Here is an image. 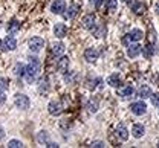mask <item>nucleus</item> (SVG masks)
Listing matches in <instances>:
<instances>
[{
	"instance_id": "7ed1b4c3",
	"label": "nucleus",
	"mask_w": 159,
	"mask_h": 148,
	"mask_svg": "<svg viewBox=\"0 0 159 148\" xmlns=\"http://www.w3.org/2000/svg\"><path fill=\"white\" fill-rule=\"evenodd\" d=\"M14 104L20 110H26V108H29V98L23 93H17L14 98Z\"/></svg>"
},
{
	"instance_id": "2f4dec72",
	"label": "nucleus",
	"mask_w": 159,
	"mask_h": 148,
	"mask_svg": "<svg viewBox=\"0 0 159 148\" xmlns=\"http://www.w3.org/2000/svg\"><path fill=\"white\" fill-rule=\"evenodd\" d=\"M97 110H98V104H97V102H89V111L95 113Z\"/></svg>"
},
{
	"instance_id": "b1692460",
	"label": "nucleus",
	"mask_w": 159,
	"mask_h": 148,
	"mask_svg": "<svg viewBox=\"0 0 159 148\" xmlns=\"http://www.w3.org/2000/svg\"><path fill=\"white\" fill-rule=\"evenodd\" d=\"M39 92H40V93H46V92H49V80H48V78L40 80Z\"/></svg>"
},
{
	"instance_id": "58836bf2",
	"label": "nucleus",
	"mask_w": 159,
	"mask_h": 148,
	"mask_svg": "<svg viewBox=\"0 0 159 148\" xmlns=\"http://www.w3.org/2000/svg\"><path fill=\"white\" fill-rule=\"evenodd\" d=\"M158 147H159V142H158Z\"/></svg>"
},
{
	"instance_id": "dca6fc26",
	"label": "nucleus",
	"mask_w": 159,
	"mask_h": 148,
	"mask_svg": "<svg viewBox=\"0 0 159 148\" xmlns=\"http://www.w3.org/2000/svg\"><path fill=\"white\" fill-rule=\"evenodd\" d=\"M144 133H145V127L142 125V124H135L133 127H132V134H133V137H142L144 136Z\"/></svg>"
},
{
	"instance_id": "e433bc0d",
	"label": "nucleus",
	"mask_w": 159,
	"mask_h": 148,
	"mask_svg": "<svg viewBox=\"0 0 159 148\" xmlns=\"http://www.w3.org/2000/svg\"><path fill=\"white\" fill-rule=\"evenodd\" d=\"M46 147H49V148H55V147H58V145H57V144H54V142H49V144H48Z\"/></svg>"
},
{
	"instance_id": "0eeeda50",
	"label": "nucleus",
	"mask_w": 159,
	"mask_h": 148,
	"mask_svg": "<svg viewBox=\"0 0 159 148\" xmlns=\"http://www.w3.org/2000/svg\"><path fill=\"white\" fill-rule=\"evenodd\" d=\"M84 58H86V61H89V63H95V61L98 60V50H97L95 47H87V49L84 50Z\"/></svg>"
},
{
	"instance_id": "bb28decb",
	"label": "nucleus",
	"mask_w": 159,
	"mask_h": 148,
	"mask_svg": "<svg viewBox=\"0 0 159 148\" xmlns=\"http://www.w3.org/2000/svg\"><path fill=\"white\" fill-rule=\"evenodd\" d=\"M8 87H9V80H8V78L0 76V90H2V92H5V90H8Z\"/></svg>"
},
{
	"instance_id": "1a4fd4ad",
	"label": "nucleus",
	"mask_w": 159,
	"mask_h": 148,
	"mask_svg": "<svg viewBox=\"0 0 159 148\" xmlns=\"http://www.w3.org/2000/svg\"><path fill=\"white\" fill-rule=\"evenodd\" d=\"M142 38V31L141 29H132L127 35H125V40L124 41H139Z\"/></svg>"
},
{
	"instance_id": "cd10ccee",
	"label": "nucleus",
	"mask_w": 159,
	"mask_h": 148,
	"mask_svg": "<svg viewBox=\"0 0 159 148\" xmlns=\"http://www.w3.org/2000/svg\"><path fill=\"white\" fill-rule=\"evenodd\" d=\"M98 83H101V78H93V80H90V81L87 83V89L93 90V89L97 87V84H98Z\"/></svg>"
},
{
	"instance_id": "473e14b6",
	"label": "nucleus",
	"mask_w": 159,
	"mask_h": 148,
	"mask_svg": "<svg viewBox=\"0 0 159 148\" xmlns=\"http://www.w3.org/2000/svg\"><path fill=\"white\" fill-rule=\"evenodd\" d=\"M90 147H97V148H101V147H106V144L102 141H93Z\"/></svg>"
},
{
	"instance_id": "39448f33",
	"label": "nucleus",
	"mask_w": 159,
	"mask_h": 148,
	"mask_svg": "<svg viewBox=\"0 0 159 148\" xmlns=\"http://www.w3.org/2000/svg\"><path fill=\"white\" fill-rule=\"evenodd\" d=\"M2 47H3V50H16V47H17V40H16L12 35H9V37H6V38L3 40Z\"/></svg>"
},
{
	"instance_id": "7c9ffc66",
	"label": "nucleus",
	"mask_w": 159,
	"mask_h": 148,
	"mask_svg": "<svg viewBox=\"0 0 159 148\" xmlns=\"http://www.w3.org/2000/svg\"><path fill=\"white\" fill-rule=\"evenodd\" d=\"M106 32H107L106 26H101V28H99L98 31H95V35H97V37H102V35H104Z\"/></svg>"
},
{
	"instance_id": "4c0bfd02",
	"label": "nucleus",
	"mask_w": 159,
	"mask_h": 148,
	"mask_svg": "<svg viewBox=\"0 0 159 148\" xmlns=\"http://www.w3.org/2000/svg\"><path fill=\"white\" fill-rule=\"evenodd\" d=\"M155 11H156V14H159V3H156V6H155Z\"/></svg>"
},
{
	"instance_id": "f3484780",
	"label": "nucleus",
	"mask_w": 159,
	"mask_h": 148,
	"mask_svg": "<svg viewBox=\"0 0 159 148\" xmlns=\"http://www.w3.org/2000/svg\"><path fill=\"white\" fill-rule=\"evenodd\" d=\"M116 136H118L121 141H127L129 139V130L125 128V125L119 124L118 127H116Z\"/></svg>"
},
{
	"instance_id": "c9c22d12",
	"label": "nucleus",
	"mask_w": 159,
	"mask_h": 148,
	"mask_svg": "<svg viewBox=\"0 0 159 148\" xmlns=\"http://www.w3.org/2000/svg\"><path fill=\"white\" fill-rule=\"evenodd\" d=\"M3 137H5V130H3V128L0 127V141H2Z\"/></svg>"
},
{
	"instance_id": "ddd939ff",
	"label": "nucleus",
	"mask_w": 159,
	"mask_h": 148,
	"mask_svg": "<svg viewBox=\"0 0 159 148\" xmlns=\"http://www.w3.org/2000/svg\"><path fill=\"white\" fill-rule=\"evenodd\" d=\"M78 9H80L78 5H75V3H74V5H69V9L64 12V19H66V20H72V19L78 14Z\"/></svg>"
},
{
	"instance_id": "423d86ee",
	"label": "nucleus",
	"mask_w": 159,
	"mask_h": 148,
	"mask_svg": "<svg viewBox=\"0 0 159 148\" xmlns=\"http://www.w3.org/2000/svg\"><path fill=\"white\" fill-rule=\"evenodd\" d=\"M51 11H52L54 14H63V12L66 11V2H64V0H55V2H52Z\"/></svg>"
},
{
	"instance_id": "aec40b11",
	"label": "nucleus",
	"mask_w": 159,
	"mask_h": 148,
	"mask_svg": "<svg viewBox=\"0 0 159 148\" xmlns=\"http://www.w3.org/2000/svg\"><path fill=\"white\" fill-rule=\"evenodd\" d=\"M155 54H156V47L153 44H147L145 47H142V55L145 58H152Z\"/></svg>"
},
{
	"instance_id": "c756f323",
	"label": "nucleus",
	"mask_w": 159,
	"mask_h": 148,
	"mask_svg": "<svg viewBox=\"0 0 159 148\" xmlns=\"http://www.w3.org/2000/svg\"><path fill=\"white\" fill-rule=\"evenodd\" d=\"M150 99H152V104L155 107H159V93H155V95H150Z\"/></svg>"
},
{
	"instance_id": "9b49d317",
	"label": "nucleus",
	"mask_w": 159,
	"mask_h": 148,
	"mask_svg": "<svg viewBox=\"0 0 159 148\" xmlns=\"http://www.w3.org/2000/svg\"><path fill=\"white\" fill-rule=\"evenodd\" d=\"M61 110H63V107H61V102L60 101H51L49 102V106H48V111L52 115V116H57L61 113Z\"/></svg>"
},
{
	"instance_id": "6e6552de",
	"label": "nucleus",
	"mask_w": 159,
	"mask_h": 148,
	"mask_svg": "<svg viewBox=\"0 0 159 148\" xmlns=\"http://www.w3.org/2000/svg\"><path fill=\"white\" fill-rule=\"evenodd\" d=\"M81 24H83L84 29L92 31V29L95 28V15H93V14H87V15H84V17H83V21H81Z\"/></svg>"
},
{
	"instance_id": "f704fd0d",
	"label": "nucleus",
	"mask_w": 159,
	"mask_h": 148,
	"mask_svg": "<svg viewBox=\"0 0 159 148\" xmlns=\"http://www.w3.org/2000/svg\"><path fill=\"white\" fill-rule=\"evenodd\" d=\"M5 101H6V95L0 90V106H3V104H5Z\"/></svg>"
},
{
	"instance_id": "a878e982",
	"label": "nucleus",
	"mask_w": 159,
	"mask_h": 148,
	"mask_svg": "<svg viewBox=\"0 0 159 148\" xmlns=\"http://www.w3.org/2000/svg\"><path fill=\"white\" fill-rule=\"evenodd\" d=\"M106 8L109 11H116L118 8V0H106Z\"/></svg>"
},
{
	"instance_id": "2eb2a0df",
	"label": "nucleus",
	"mask_w": 159,
	"mask_h": 148,
	"mask_svg": "<svg viewBox=\"0 0 159 148\" xmlns=\"http://www.w3.org/2000/svg\"><path fill=\"white\" fill-rule=\"evenodd\" d=\"M25 72H26V66H25V63L19 61V63L14 64V67H12V73H14L16 76H25Z\"/></svg>"
},
{
	"instance_id": "a211bd4d",
	"label": "nucleus",
	"mask_w": 159,
	"mask_h": 148,
	"mask_svg": "<svg viewBox=\"0 0 159 148\" xmlns=\"http://www.w3.org/2000/svg\"><path fill=\"white\" fill-rule=\"evenodd\" d=\"M57 69L60 72H66L69 69V58L67 57H61L57 60Z\"/></svg>"
},
{
	"instance_id": "ea45409f",
	"label": "nucleus",
	"mask_w": 159,
	"mask_h": 148,
	"mask_svg": "<svg viewBox=\"0 0 159 148\" xmlns=\"http://www.w3.org/2000/svg\"><path fill=\"white\" fill-rule=\"evenodd\" d=\"M0 44H2V41H0Z\"/></svg>"
},
{
	"instance_id": "9d476101",
	"label": "nucleus",
	"mask_w": 159,
	"mask_h": 148,
	"mask_svg": "<svg viewBox=\"0 0 159 148\" xmlns=\"http://www.w3.org/2000/svg\"><path fill=\"white\" fill-rule=\"evenodd\" d=\"M66 32H67V28H66L64 23H55V24H54V35H55L57 38L66 37Z\"/></svg>"
},
{
	"instance_id": "393cba45",
	"label": "nucleus",
	"mask_w": 159,
	"mask_h": 148,
	"mask_svg": "<svg viewBox=\"0 0 159 148\" xmlns=\"http://www.w3.org/2000/svg\"><path fill=\"white\" fill-rule=\"evenodd\" d=\"M63 52H64V44L63 43H55L52 46V54L54 55H61Z\"/></svg>"
},
{
	"instance_id": "f03ea898",
	"label": "nucleus",
	"mask_w": 159,
	"mask_h": 148,
	"mask_svg": "<svg viewBox=\"0 0 159 148\" xmlns=\"http://www.w3.org/2000/svg\"><path fill=\"white\" fill-rule=\"evenodd\" d=\"M28 47H29L31 52H40L44 47V40L41 37H32L28 41Z\"/></svg>"
},
{
	"instance_id": "f8f14e48",
	"label": "nucleus",
	"mask_w": 159,
	"mask_h": 148,
	"mask_svg": "<svg viewBox=\"0 0 159 148\" xmlns=\"http://www.w3.org/2000/svg\"><path fill=\"white\" fill-rule=\"evenodd\" d=\"M6 31H8V34H9V35H16V34H17V32L20 31V23H19V20L12 19L11 21H8V24H6Z\"/></svg>"
},
{
	"instance_id": "f257e3e1",
	"label": "nucleus",
	"mask_w": 159,
	"mask_h": 148,
	"mask_svg": "<svg viewBox=\"0 0 159 148\" xmlns=\"http://www.w3.org/2000/svg\"><path fill=\"white\" fill-rule=\"evenodd\" d=\"M40 69H41V66H40L39 58L37 57H31L29 58V64L26 66V72H25V78H26V81L29 84H32L37 80V76L40 75Z\"/></svg>"
},
{
	"instance_id": "c85d7f7f",
	"label": "nucleus",
	"mask_w": 159,
	"mask_h": 148,
	"mask_svg": "<svg viewBox=\"0 0 159 148\" xmlns=\"http://www.w3.org/2000/svg\"><path fill=\"white\" fill-rule=\"evenodd\" d=\"M8 147L9 148H19V147H23V144H21V141L12 139V141H9V142H8Z\"/></svg>"
},
{
	"instance_id": "4468645a",
	"label": "nucleus",
	"mask_w": 159,
	"mask_h": 148,
	"mask_svg": "<svg viewBox=\"0 0 159 148\" xmlns=\"http://www.w3.org/2000/svg\"><path fill=\"white\" fill-rule=\"evenodd\" d=\"M139 54H141V46L139 44H129V47H127V57H130V58H136Z\"/></svg>"
},
{
	"instance_id": "4be33fe9",
	"label": "nucleus",
	"mask_w": 159,
	"mask_h": 148,
	"mask_svg": "<svg viewBox=\"0 0 159 148\" xmlns=\"http://www.w3.org/2000/svg\"><path fill=\"white\" fill-rule=\"evenodd\" d=\"M37 141H39V144H41V145L48 144V141H49V134H48V131L41 130L39 134H37Z\"/></svg>"
},
{
	"instance_id": "5701e85b",
	"label": "nucleus",
	"mask_w": 159,
	"mask_h": 148,
	"mask_svg": "<svg viewBox=\"0 0 159 148\" xmlns=\"http://www.w3.org/2000/svg\"><path fill=\"white\" fill-rule=\"evenodd\" d=\"M133 92H135V90H133L132 85H125V87L119 92V96H121V98H129V96L133 95Z\"/></svg>"
},
{
	"instance_id": "6ab92c4d",
	"label": "nucleus",
	"mask_w": 159,
	"mask_h": 148,
	"mask_svg": "<svg viewBox=\"0 0 159 148\" xmlns=\"http://www.w3.org/2000/svg\"><path fill=\"white\" fill-rule=\"evenodd\" d=\"M107 84L110 85V87H118V85L121 84V78H119L118 73L109 75V76H107Z\"/></svg>"
},
{
	"instance_id": "412c9836",
	"label": "nucleus",
	"mask_w": 159,
	"mask_h": 148,
	"mask_svg": "<svg viewBox=\"0 0 159 148\" xmlns=\"http://www.w3.org/2000/svg\"><path fill=\"white\" fill-rule=\"evenodd\" d=\"M138 95H139V98H141V99L150 98V95H152V90H150V87H148V85H141V87H139Z\"/></svg>"
},
{
	"instance_id": "72a5a7b5",
	"label": "nucleus",
	"mask_w": 159,
	"mask_h": 148,
	"mask_svg": "<svg viewBox=\"0 0 159 148\" xmlns=\"http://www.w3.org/2000/svg\"><path fill=\"white\" fill-rule=\"evenodd\" d=\"M102 2H104V0H90V5H92L93 8H99V6L102 5Z\"/></svg>"
},
{
	"instance_id": "20e7f679",
	"label": "nucleus",
	"mask_w": 159,
	"mask_h": 148,
	"mask_svg": "<svg viewBox=\"0 0 159 148\" xmlns=\"http://www.w3.org/2000/svg\"><path fill=\"white\" fill-rule=\"evenodd\" d=\"M130 110H132V113H133V115H136V116H142V115H145V111H147V106H145V102H144V101H138V102L130 104Z\"/></svg>"
}]
</instances>
